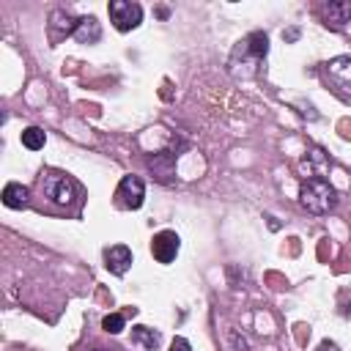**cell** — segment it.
I'll list each match as a JSON object with an SVG mask.
<instances>
[{
	"label": "cell",
	"instance_id": "cell-8",
	"mask_svg": "<svg viewBox=\"0 0 351 351\" xmlns=\"http://www.w3.org/2000/svg\"><path fill=\"white\" fill-rule=\"evenodd\" d=\"M132 250L126 247V244H112V247H107L104 250V266H107V271H112V274H126L129 271V266H132Z\"/></svg>",
	"mask_w": 351,
	"mask_h": 351
},
{
	"label": "cell",
	"instance_id": "cell-10",
	"mask_svg": "<svg viewBox=\"0 0 351 351\" xmlns=\"http://www.w3.org/2000/svg\"><path fill=\"white\" fill-rule=\"evenodd\" d=\"M176 156H178V154H173V151H162V154H154V156H148V167L154 170V176H156L162 184L173 181Z\"/></svg>",
	"mask_w": 351,
	"mask_h": 351
},
{
	"label": "cell",
	"instance_id": "cell-16",
	"mask_svg": "<svg viewBox=\"0 0 351 351\" xmlns=\"http://www.w3.org/2000/svg\"><path fill=\"white\" fill-rule=\"evenodd\" d=\"M340 315H351V291H343L340 293Z\"/></svg>",
	"mask_w": 351,
	"mask_h": 351
},
{
	"label": "cell",
	"instance_id": "cell-9",
	"mask_svg": "<svg viewBox=\"0 0 351 351\" xmlns=\"http://www.w3.org/2000/svg\"><path fill=\"white\" fill-rule=\"evenodd\" d=\"M324 25L329 27H346V22H351V3L348 0H335V3H324L318 8Z\"/></svg>",
	"mask_w": 351,
	"mask_h": 351
},
{
	"label": "cell",
	"instance_id": "cell-17",
	"mask_svg": "<svg viewBox=\"0 0 351 351\" xmlns=\"http://www.w3.org/2000/svg\"><path fill=\"white\" fill-rule=\"evenodd\" d=\"M170 351H192V346H189V340H186V337H173Z\"/></svg>",
	"mask_w": 351,
	"mask_h": 351
},
{
	"label": "cell",
	"instance_id": "cell-3",
	"mask_svg": "<svg viewBox=\"0 0 351 351\" xmlns=\"http://www.w3.org/2000/svg\"><path fill=\"white\" fill-rule=\"evenodd\" d=\"M38 184H41V192H44L52 203H58V206H71L74 197H77V184H74V178L66 176V173H60V170H44L41 178H38Z\"/></svg>",
	"mask_w": 351,
	"mask_h": 351
},
{
	"label": "cell",
	"instance_id": "cell-19",
	"mask_svg": "<svg viewBox=\"0 0 351 351\" xmlns=\"http://www.w3.org/2000/svg\"><path fill=\"white\" fill-rule=\"evenodd\" d=\"M296 36H299V30H296V27H293V30H288V33H282V38H288V41H293Z\"/></svg>",
	"mask_w": 351,
	"mask_h": 351
},
{
	"label": "cell",
	"instance_id": "cell-18",
	"mask_svg": "<svg viewBox=\"0 0 351 351\" xmlns=\"http://www.w3.org/2000/svg\"><path fill=\"white\" fill-rule=\"evenodd\" d=\"M315 351H340V346H337V343H335V340H321V343H318V348H315Z\"/></svg>",
	"mask_w": 351,
	"mask_h": 351
},
{
	"label": "cell",
	"instance_id": "cell-1",
	"mask_svg": "<svg viewBox=\"0 0 351 351\" xmlns=\"http://www.w3.org/2000/svg\"><path fill=\"white\" fill-rule=\"evenodd\" d=\"M269 52V36L263 30L247 33L228 55V71L233 80H252L261 74V66Z\"/></svg>",
	"mask_w": 351,
	"mask_h": 351
},
{
	"label": "cell",
	"instance_id": "cell-5",
	"mask_svg": "<svg viewBox=\"0 0 351 351\" xmlns=\"http://www.w3.org/2000/svg\"><path fill=\"white\" fill-rule=\"evenodd\" d=\"M107 11H110V22L121 33H129V30H134L143 22V5L132 3V0H112L107 5Z\"/></svg>",
	"mask_w": 351,
	"mask_h": 351
},
{
	"label": "cell",
	"instance_id": "cell-4",
	"mask_svg": "<svg viewBox=\"0 0 351 351\" xmlns=\"http://www.w3.org/2000/svg\"><path fill=\"white\" fill-rule=\"evenodd\" d=\"M324 80L340 93L351 99V55H335L324 63Z\"/></svg>",
	"mask_w": 351,
	"mask_h": 351
},
{
	"label": "cell",
	"instance_id": "cell-13",
	"mask_svg": "<svg viewBox=\"0 0 351 351\" xmlns=\"http://www.w3.org/2000/svg\"><path fill=\"white\" fill-rule=\"evenodd\" d=\"M27 203V186L19 181H8L3 186V206L5 208H22Z\"/></svg>",
	"mask_w": 351,
	"mask_h": 351
},
{
	"label": "cell",
	"instance_id": "cell-12",
	"mask_svg": "<svg viewBox=\"0 0 351 351\" xmlns=\"http://www.w3.org/2000/svg\"><path fill=\"white\" fill-rule=\"evenodd\" d=\"M132 343L140 346V348H145V351H156V348L162 346V332L140 324V326L132 329Z\"/></svg>",
	"mask_w": 351,
	"mask_h": 351
},
{
	"label": "cell",
	"instance_id": "cell-7",
	"mask_svg": "<svg viewBox=\"0 0 351 351\" xmlns=\"http://www.w3.org/2000/svg\"><path fill=\"white\" fill-rule=\"evenodd\" d=\"M181 250V239L176 230H159L154 239H151V255L159 261V263H173L176 255Z\"/></svg>",
	"mask_w": 351,
	"mask_h": 351
},
{
	"label": "cell",
	"instance_id": "cell-6",
	"mask_svg": "<svg viewBox=\"0 0 351 351\" xmlns=\"http://www.w3.org/2000/svg\"><path fill=\"white\" fill-rule=\"evenodd\" d=\"M145 200V184L140 176H123L115 189V203L126 211H137Z\"/></svg>",
	"mask_w": 351,
	"mask_h": 351
},
{
	"label": "cell",
	"instance_id": "cell-11",
	"mask_svg": "<svg viewBox=\"0 0 351 351\" xmlns=\"http://www.w3.org/2000/svg\"><path fill=\"white\" fill-rule=\"evenodd\" d=\"M71 36H74L80 44H99V38H101V25H99L96 16H80Z\"/></svg>",
	"mask_w": 351,
	"mask_h": 351
},
{
	"label": "cell",
	"instance_id": "cell-20",
	"mask_svg": "<svg viewBox=\"0 0 351 351\" xmlns=\"http://www.w3.org/2000/svg\"><path fill=\"white\" fill-rule=\"evenodd\" d=\"M90 351H107V348H90Z\"/></svg>",
	"mask_w": 351,
	"mask_h": 351
},
{
	"label": "cell",
	"instance_id": "cell-2",
	"mask_svg": "<svg viewBox=\"0 0 351 351\" xmlns=\"http://www.w3.org/2000/svg\"><path fill=\"white\" fill-rule=\"evenodd\" d=\"M335 203H337V192L326 178L310 176L299 184V206L307 214H326L335 208Z\"/></svg>",
	"mask_w": 351,
	"mask_h": 351
},
{
	"label": "cell",
	"instance_id": "cell-15",
	"mask_svg": "<svg viewBox=\"0 0 351 351\" xmlns=\"http://www.w3.org/2000/svg\"><path fill=\"white\" fill-rule=\"evenodd\" d=\"M123 326H126V315H123V313H107L104 321H101V329H104L107 335H121Z\"/></svg>",
	"mask_w": 351,
	"mask_h": 351
},
{
	"label": "cell",
	"instance_id": "cell-14",
	"mask_svg": "<svg viewBox=\"0 0 351 351\" xmlns=\"http://www.w3.org/2000/svg\"><path fill=\"white\" fill-rule=\"evenodd\" d=\"M44 143H47L44 129H38V126H27V129L22 132V145H25V148L38 151V148H44Z\"/></svg>",
	"mask_w": 351,
	"mask_h": 351
}]
</instances>
